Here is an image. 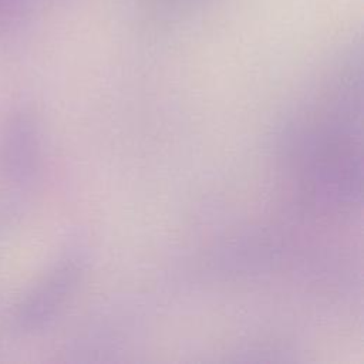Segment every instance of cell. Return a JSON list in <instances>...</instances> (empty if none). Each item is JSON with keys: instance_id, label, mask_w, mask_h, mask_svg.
<instances>
[{"instance_id": "cell-3", "label": "cell", "mask_w": 364, "mask_h": 364, "mask_svg": "<svg viewBox=\"0 0 364 364\" xmlns=\"http://www.w3.org/2000/svg\"><path fill=\"white\" fill-rule=\"evenodd\" d=\"M4 169L17 179H24L34 169L37 156L36 131L30 119L17 117L4 138Z\"/></svg>"}, {"instance_id": "cell-1", "label": "cell", "mask_w": 364, "mask_h": 364, "mask_svg": "<svg viewBox=\"0 0 364 364\" xmlns=\"http://www.w3.org/2000/svg\"><path fill=\"white\" fill-rule=\"evenodd\" d=\"M358 85V82H357ZM351 73L341 80L324 118L306 145L307 191L318 206L341 210L360 196V88Z\"/></svg>"}, {"instance_id": "cell-4", "label": "cell", "mask_w": 364, "mask_h": 364, "mask_svg": "<svg viewBox=\"0 0 364 364\" xmlns=\"http://www.w3.org/2000/svg\"><path fill=\"white\" fill-rule=\"evenodd\" d=\"M28 0H0V34L16 28L24 18Z\"/></svg>"}, {"instance_id": "cell-2", "label": "cell", "mask_w": 364, "mask_h": 364, "mask_svg": "<svg viewBox=\"0 0 364 364\" xmlns=\"http://www.w3.org/2000/svg\"><path fill=\"white\" fill-rule=\"evenodd\" d=\"M80 273L81 260L77 255L60 259L16 307L14 328L33 331L43 327L73 291Z\"/></svg>"}]
</instances>
